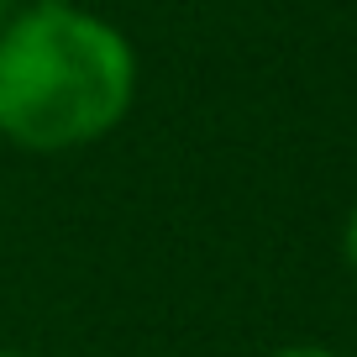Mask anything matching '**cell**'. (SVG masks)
<instances>
[{
    "mask_svg": "<svg viewBox=\"0 0 357 357\" xmlns=\"http://www.w3.org/2000/svg\"><path fill=\"white\" fill-rule=\"evenodd\" d=\"M142 58L111 16L79 0H22L0 26V142L68 158L126 126Z\"/></svg>",
    "mask_w": 357,
    "mask_h": 357,
    "instance_id": "cell-1",
    "label": "cell"
},
{
    "mask_svg": "<svg viewBox=\"0 0 357 357\" xmlns=\"http://www.w3.org/2000/svg\"><path fill=\"white\" fill-rule=\"evenodd\" d=\"M342 257H347V268H352V279H357V200H352V211H347V221H342Z\"/></svg>",
    "mask_w": 357,
    "mask_h": 357,
    "instance_id": "cell-2",
    "label": "cell"
},
{
    "mask_svg": "<svg viewBox=\"0 0 357 357\" xmlns=\"http://www.w3.org/2000/svg\"><path fill=\"white\" fill-rule=\"evenodd\" d=\"M268 357H342L336 347H321V342H289L279 347V352H268Z\"/></svg>",
    "mask_w": 357,
    "mask_h": 357,
    "instance_id": "cell-3",
    "label": "cell"
},
{
    "mask_svg": "<svg viewBox=\"0 0 357 357\" xmlns=\"http://www.w3.org/2000/svg\"><path fill=\"white\" fill-rule=\"evenodd\" d=\"M16 6H22V0H0V26L11 22V11H16Z\"/></svg>",
    "mask_w": 357,
    "mask_h": 357,
    "instance_id": "cell-4",
    "label": "cell"
},
{
    "mask_svg": "<svg viewBox=\"0 0 357 357\" xmlns=\"http://www.w3.org/2000/svg\"><path fill=\"white\" fill-rule=\"evenodd\" d=\"M0 357H26V352H16V347H0Z\"/></svg>",
    "mask_w": 357,
    "mask_h": 357,
    "instance_id": "cell-5",
    "label": "cell"
}]
</instances>
